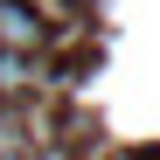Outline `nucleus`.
<instances>
[{"label": "nucleus", "mask_w": 160, "mask_h": 160, "mask_svg": "<svg viewBox=\"0 0 160 160\" xmlns=\"http://www.w3.org/2000/svg\"><path fill=\"white\" fill-rule=\"evenodd\" d=\"M42 160H70V153H42Z\"/></svg>", "instance_id": "7ed1b4c3"}, {"label": "nucleus", "mask_w": 160, "mask_h": 160, "mask_svg": "<svg viewBox=\"0 0 160 160\" xmlns=\"http://www.w3.org/2000/svg\"><path fill=\"white\" fill-rule=\"evenodd\" d=\"M0 49L7 56H35L42 49V14L28 0H0Z\"/></svg>", "instance_id": "f257e3e1"}, {"label": "nucleus", "mask_w": 160, "mask_h": 160, "mask_svg": "<svg viewBox=\"0 0 160 160\" xmlns=\"http://www.w3.org/2000/svg\"><path fill=\"white\" fill-rule=\"evenodd\" d=\"M28 84V56H7V49H0V91H21Z\"/></svg>", "instance_id": "f03ea898"}]
</instances>
